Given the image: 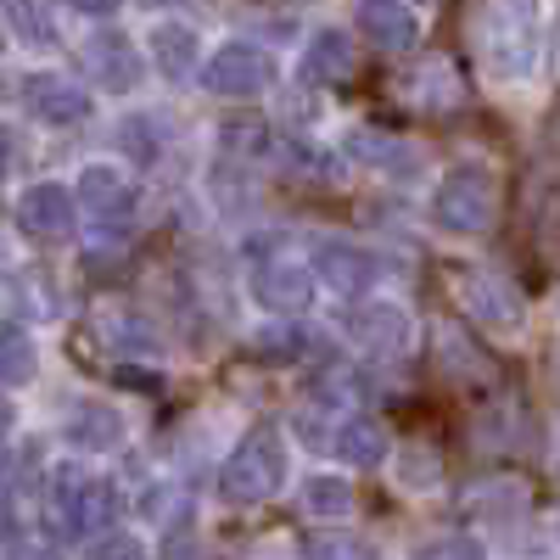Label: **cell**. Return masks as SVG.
<instances>
[{"label": "cell", "instance_id": "1", "mask_svg": "<svg viewBox=\"0 0 560 560\" xmlns=\"http://www.w3.org/2000/svg\"><path fill=\"white\" fill-rule=\"evenodd\" d=\"M471 51L493 84H527L544 51V0H477Z\"/></svg>", "mask_w": 560, "mask_h": 560}, {"label": "cell", "instance_id": "2", "mask_svg": "<svg viewBox=\"0 0 560 560\" xmlns=\"http://www.w3.org/2000/svg\"><path fill=\"white\" fill-rule=\"evenodd\" d=\"M280 482H287V438H280L275 427H258L236 443V454L224 459L219 499L224 504H264V499L280 493Z\"/></svg>", "mask_w": 560, "mask_h": 560}, {"label": "cell", "instance_id": "3", "mask_svg": "<svg viewBox=\"0 0 560 560\" xmlns=\"http://www.w3.org/2000/svg\"><path fill=\"white\" fill-rule=\"evenodd\" d=\"M45 516H51L62 538L102 533L113 522V488L102 477H90L84 465H57L51 482H45Z\"/></svg>", "mask_w": 560, "mask_h": 560}, {"label": "cell", "instance_id": "4", "mask_svg": "<svg viewBox=\"0 0 560 560\" xmlns=\"http://www.w3.org/2000/svg\"><path fill=\"white\" fill-rule=\"evenodd\" d=\"M432 219L448 236H488L493 219H499V179L477 163L448 168L438 197H432Z\"/></svg>", "mask_w": 560, "mask_h": 560}, {"label": "cell", "instance_id": "5", "mask_svg": "<svg viewBox=\"0 0 560 560\" xmlns=\"http://www.w3.org/2000/svg\"><path fill=\"white\" fill-rule=\"evenodd\" d=\"M454 298L488 337H516L527 325V298L499 269H454Z\"/></svg>", "mask_w": 560, "mask_h": 560}, {"label": "cell", "instance_id": "6", "mask_svg": "<svg viewBox=\"0 0 560 560\" xmlns=\"http://www.w3.org/2000/svg\"><path fill=\"white\" fill-rule=\"evenodd\" d=\"M269 84H275V57L253 39H224L202 68V90L208 96H224V102H253Z\"/></svg>", "mask_w": 560, "mask_h": 560}, {"label": "cell", "instance_id": "7", "mask_svg": "<svg viewBox=\"0 0 560 560\" xmlns=\"http://www.w3.org/2000/svg\"><path fill=\"white\" fill-rule=\"evenodd\" d=\"M308 269L331 287L337 298H364L370 287H376V275H382V264H376V253H364L359 242H348V236H314L308 242Z\"/></svg>", "mask_w": 560, "mask_h": 560}, {"label": "cell", "instance_id": "8", "mask_svg": "<svg viewBox=\"0 0 560 560\" xmlns=\"http://www.w3.org/2000/svg\"><path fill=\"white\" fill-rule=\"evenodd\" d=\"M247 298L264 314H303L314 303V269L308 264H292V258H264L247 275Z\"/></svg>", "mask_w": 560, "mask_h": 560}, {"label": "cell", "instance_id": "9", "mask_svg": "<svg viewBox=\"0 0 560 560\" xmlns=\"http://www.w3.org/2000/svg\"><path fill=\"white\" fill-rule=\"evenodd\" d=\"M90 107H96V102H90V90L62 79V73H34L23 84V113L34 124H45V129H79L90 118Z\"/></svg>", "mask_w": 560, "mask_h": 560}, {"label": "cell", "instance_id": "10", "mask_svg": "<svg viewBox=\"0 0 560 560\" xmlns=\"http://www.w3.org/2000/svg\"><path fill=\"white\" fill-rule=\"evenodd\" d=\"M90 337L102 342V353H118V359H158L163 353V337L147 314H135L129 303H102L90 314Z\"/></svg>", "mask_w": 560, "mask_h": 560}, {"label": "cell", "instance_id": "11", "mask_svg": "<svg viewBox=\"0 0 560 560\" xmlns=\"http://www.w3.org/2000/svg\"><path fill=\"white\" fill-rule=\"evenodd\" d=\"M348 337H353L359 348H370V353L398 359V353L415 348V314H409L404 303H353Z\"/></svg>", "mask_w": 560, "mask_h": 560}, {"label": "cell", "instance_id": "12", "mask_svg": "<svg viewBox=\"0 0 560 560\" xmlns=\"http://www.w3.org/2000/svg\"><path fill=\"white\" fill-rule=\"evenodd\" d=\"M18 230L34 242H62L73 230V191L57 179H39L18 197Z\"/></svg>", "mask_w": 560, "mask_h": 560}, {"label": "cell", "instance_id": "13", "mask_svg": "<svg viewBox=\"0 0 560 560\" xmlns=\"http://www.w3.org/2000/svg\"><path fill=\"white\" fill-rule=\"evenodd\" d=\"M348 158L359 168L387 174V179H420V168H427L420 147H409L404 135H387V129H353L348 135Z\"/></svg>", "mask_w": 560, "mask_h": 560}, {"label": "cell", "instance_id": "14", "mask_svg": "<svg viewBox=\"0 0 560 560\" xmlns=\"http://www.w3.org/2000/svg\"><path fill=\"white\" fill-rule=\"evenodd\" d=\"M84 62H90V79H96L102 90H118V96L140 84V51H135V39L118 34V28L90 34L84 39Z\"/></svg>", "mask_w": 560, "mask_h": 560}, {"label": "cell", "instance_id": "15", "mask_svg": "<svg viewBox=\"0 0 560 560\" xmlns=\"http://www.w3.org/2000/svg\"><path fill=\"white\" fill-rule=\"evenodd\" d=\"M62 438L79 448V454H107L124 443V415L102 398H79L68 415H62Z\"/></svg>", "mask_w": 560, "mask_h": 560}, {"label": "cell", "instance_id": "16", "mask_svg": "<svg viewBox=\"0 0 560 560\" xmlns=\"http://www.w3.org/2000/svg\"><path fill=\"white\" fill-rule=\"evenodd\" d=\"M398 102H404V107H420V113H448V107L459 102V84H454L448 57H420V62L398 79Z\"/></svg>", "mask_w": 560, "mask_h": 560}, {"label": "cell", "instance_id": "17", "mask_svg": "<svg viewBox=\"0 0 560 560\" xmlns=\"http://www.w3.org/2000/svg\"><path fill=\"white\" fill-rule=\"evenodd\" d=\"M353 62V39L342 28H314V39L303 45V84H348Z\"/></svg>", "mask_w": 560, "mask_h": 560}, {"label": "cell", "instance_id": "18", "mask_svg": "<svg viewBox=\"0 0 560 560\" xmlns=\"http://www.w3.org/2000/svg\"><path fill=\"white\" fill-rule=\"evenodd\" d=\"M197 62H202V34L191 23H158L152 28V68L163 79H174V84L191 79Z\"/></svg>", "mask_w": 560, "mask_h": 560}, {"label": "cell", "instance_id": "19", "mask_svg": "<svg viewBox=\"0 0 560 560\" xmlns=\"http://www.w3.org/2000/svg\"><path fill=\"white\" fill-rule=\"evenodd\" d=\"M359 34L382 51H409L415 45V12L404 0H359Z\"/></svg>", "mask_w": 560, "mask_h": 560}, {"label": "cell", "instance_id": "20", "mask_svg": "<svg viewBox=\"0 0 560 560\" xmlns=\"http://www.w3.org/2000/svg\"><path fill=\"white\" fill-rule=\"evenodd\" d=\"M331 448H337L348 465L370 471V465H382V459H387V432H382V420H370V415H348V420H337Z\"/></svg>", "mask_w": 560, "mask_h": 560}, {"label": "cell", "instance_id": "21", "mask_svg": "<svg viewBox=\"0 0 560 560\" xmlns=\"http://www.w3.org/2000/svg\"><path fill=\"white\" fill-rule=\"evenodd\" d=\"M303 510L314 522H342V516H353V488L342 477H308L303 482Z\"/></svg>", "mask_w": 560, "mask_h": 560}, {"label": "cell", "instance_id": "22", "mask_svg": "<svg viewBox=\"0 0 560 560\" xmlns=\"http://www.w3.org/2000/svg\"><path fill=\"white\" fill-rule=\"evenodd\" d=\"M28 376H34V342H28L23 325L12 319L7 337H0V382L18 393V387H28Z\"/></svg>", "mask_w": 560, "mask_h": 560}, {"label": "cell", "instance_id": "23", "mask_svg": "<svg viewBox=\"0 0 560 560\" xmlns=\"http://www.w3.org/2000/svg\"><path fill=\"white\" fill-rule=\"evenodd\" d=\"M118 147H124L135 163H152V158H158V147H163V118H152V113L124 118V129H118Z\"/></svg>", "mask_w": 560, "mask_h": 560}, {"label": "cell", "instance_id": "24", "mask_svg": "<svg viewBox=\"0 0 560 560\" xmlns=\"http://www.w3.org/2000/svg\"><path fill=\"white\" fill-rule=\"evenodd\" d=\"M7 28L18 34V45H28V51H45V45H51V23L34 12V0H7Z\"/></svg>", "mask_w": 560, "mask_h": 560}, {"label": "cell", "instance_id": "25", "mask_svg": "<svg viewBox=\"0 0 560 560\" xmlns=\"http://www.w3.org/2000/svg\"><path fill=\"white\" fill-rule=\"evenodd\" d=\"M308 560H382L376 544H364V538H314Z\"/></svg>", "mask_w": 560, "mask_h": 560}, {"label": "cell", "instance_id": "26", "mask_svg": "<svg viewBox=\"0 0 560 560\" xmlns=\"http://www.w3.org/2000/svg\"><path fill=\"white\" fill-rule=\"evenodd\" d=\"M90 560H152V549L140 544L135 533H107V538H96Z\"/></svg>", "mask_w": 560, "mask_h": 560}, {"label": "cell", "instance_id": "27", "mask_svg": "<svg viewBox=\"0 0 560 560\" xmlns=\"http://www.w3.org/2000/svg\"><path fill=\"white\" fill-rule=\"evenodd\" d=\"M415 560H482V544L477 538H432L415 549Z\"/></svg>", "mask_w": 560, "mask_h": 560}, {"label": "cell", "instance_id": "28", "mask_svg": "<svg viewBox=\"0 0 560 560\" xmlns=\"http://www.w3.org/2000/svg\"><path fill=\"white\" fill-rule=\"evenodd\" d=\"M253 348H258L264 359H298V353H303V337L287 331V325H269V331L253 337Z\"/></svg>", "mask_w": 560, "mask_h": 560}, {"label": "cell", "instance_id": "29", "mask_svg": "<svg viewBox=\"0 0 560 560\" xmlns=\"http://www.w3.org/2000/svg\"><path fill=\"white\" fill-rule=\"evenodd\" d=\"M398 477H404L409 488H432V482H438V459H432L427 448H404V459H398Z\"/></svg>", "mask_w": 560, "mask_h": 560}, {"label": "cell", "instance_id": "30", "mask_svg": "<svg viewBox=\"0 0 560 560\" xmlns=\"http://www.w3.org/2000/svg\"><path fill=\"white\" fill-rule=\"evenodd\" d=\"M68 7H73V12H84V18H113V12L124 7V0H68Z\"/></svg>", "mask_w": 560, "mask_h": 560}, {"label": "cell", "instance_id": "31", "mask_svg": "<svg viewBox=\"0 0 560 560\" xmlns=\"http://www.w3.org/2000/svg\"><path fill=\"white\" fill-rule=\"evenodd\" d=\"M140 7H152V12H158V7H174V0H140Z\"/></svg>", "mask_w": 560, "mask_h": 560}, {"label": "cell", "instance_id": "32", "mask_svg": "<svg viewBox=\"0 0 560 560\" xmlns=\"http://www.w3.org/2000/svg\"><path fill=\"white\" fill-rule=\"evenodd\" d=\"M555 73H560V45H555Z\"/></svg>", "mask_w": 560, "mask_h": 560}, {"label": "cell", "instance_id": "33", "mask_svg": "<svg viewBox=\"0 0 560 560\" xmlns=\"http://www.w3.org/2000/svg\"><path fill=\"white\" fill-rule=\"evenodd\" d=\"M555 364H560V359H555Z\"/></svg>", "mask_w": 560, "mask_h": 560}]
</instances>
